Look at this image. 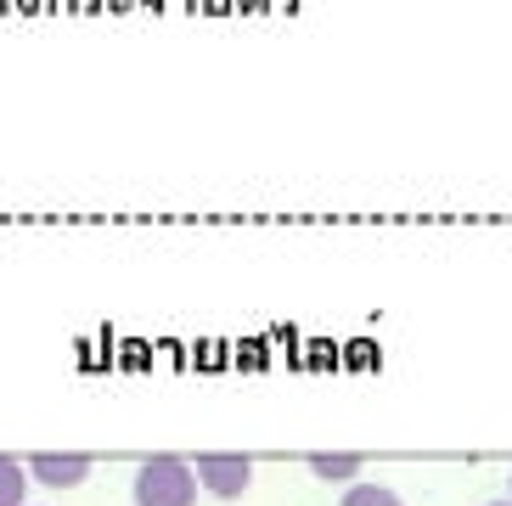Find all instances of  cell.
Segmentation results:
<instances>
[{
  "label": "cell",
  "instance_id": "cell-1",
  "mask_svg": "<svg viewBox=\"0 0 512 506\" xmlns=\"http://www.w3.org/2000/svg\"><path fill=\"white\" fill-rule=\"evenodd\" d=\"M197 473L192 456H147L130 478V501L136 506H197Z\"/></svg>",
  "mask_w": 512,
  "mask_h": 506
},
{
  "label": "cell",
  "instance_id": "cell-2",
  "mask_svg": "<svg viewBox=\"0 0 512 506\" xmlns=\"http://www.w3.org/2000/svg\"><path fill=\"white\" fill-rule=\"evenodd\" d=\"M192 473H197V490L203 495L237 501V495H248V484H254V456H248V450H197Z\"/></svg>",
  "mask_w": 512,
  "mask_h": 506
},
{
  "label": "cell",
  "instance_id": "cell-3",
  "mask_svg": "<svg viewBox=\"0 0 512 506\" xmlns=\"http://www.w3.org/2000/svg\"><path fill=\"white\" fill-rule=\"evenodd\" d=\"M23 467H29V484H46V490H79V484L91 478L96 456L91 450H34V456H23Z\"/></svg>",
  "mask_w": 512,
  "mask_h": 506
},
{
  "label": "cell",
  "instance_id": "cell-4",
  "mask_svg": "<svg viewBox=\"0 0 512 506\" xmlns=\"http://www.w3.org/2000/svg\"><path fill=\"white\" fill-rule=\"evenodd\" d=\"M304 462H310V473H316L321 484H355L361 467H366V456L361 450H310Z\"/></svg>",
  "mask_w": 512,
  "mask_h": 506
},
{
  "label": "cell",
  "instance_id": "cell-5",
  "mask_svg": "<svg viewBox=\"0 0 512 506\" xmlns=\"http://www.w3.org/2000/svg\"><path fill=\"white\" fill-rule=\"evenodd\" d=\"M0 506H29V467L6 450H0Z\"/></svg>",
  "mask_w": 512,
  "mask_h": 506
},
{
  "label": "cell",
  "instance_id": "cell-6",
  "mask_svg": "<svg viewBox=\"0 0 512 506\" xmlns=\"http://www.w3.org/2000/svg\"><path fill=\"white\" fill-rule=\"evenodd\" d=\"M344 506H406V501H400L394 490H383V484H361V478H355V484L344 490Z\"/></svg>",
  "mask_w": 512,
  "mask_h": 506
},
{
  "label": "cell",
  "instance_id": "cell-7",
  "mask_svg": "<svg viewBox=\"0 0 512 506\" xmlns=\"http://www.w3.org/2000/svg\"><path fill=\"white\" fill-rule=\"evenodd\" d=\"M507 501H512V478H507Z\"/></svg>",
  "mask_w": 512,
  "mask_h": 506
},
{
  "label": "cell",
  "instance_id": "cell-8",
  "mask_svg": "<svg viewBox=\"0 0 512 506\" xmlns=\"http://www.w3.org/2000/svg\"><path fill=\"white\" fill-rule=\"evenodd\" d=\"M490 506H512V501H490Z\"/></svg>",
  "mask_w": 512,
  "mask_h": 506
}]
</instances>
